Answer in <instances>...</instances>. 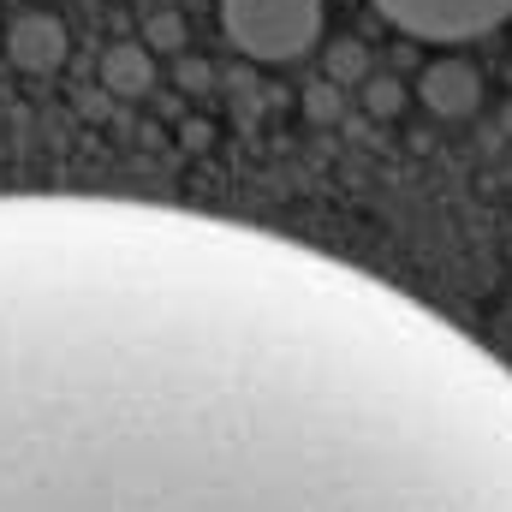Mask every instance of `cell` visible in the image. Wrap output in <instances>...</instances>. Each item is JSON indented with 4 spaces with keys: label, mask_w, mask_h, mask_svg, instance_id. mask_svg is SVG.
<instances>
[{
    "label": "cell",
    "mask_w": 512,
    "mask_h": 512,
    "mask_svg": "<svg viewBox=\"0 0 512 512\" xmlns=\"http://www.w3.org/2000/svg\"><path fill=\"white\" fill-rule=\"evenodd\" d=\"M221 24L239 54H251L262 66H286L316 48L322 0H221Z\"/></svg>",
    "instance_id": "cell-1"
},
{
    "label": "cell",
    "mask_w": 512,
    "mask_h": 512,
    "mask_svg": "<svg viewBox=\"0 0 512 512\" xmlns=\"http://www.w3.org/2000/svg\"><path fill=\"white\" fill-rule=\"evenodd\" d=\"M393 30L417 42H477L512 18V0H376Z\"/></svg>",
    "instance_id": "cell-2"
}]
</instances>
